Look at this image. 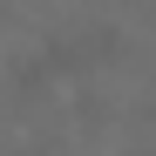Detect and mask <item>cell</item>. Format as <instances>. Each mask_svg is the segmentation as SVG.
I'll list each match as a JSON object with an SVG mask.
<instances>
[{
	"label": "cell",
	"instance_id": "1",
	"mask_svg": "<svg viewBox=\"0 0 156 156\" xmlns=\"http://www.w3.org/2000/svg\"><path fill=\"white\" fill-rule=\"evenodd\" d=\"M115 48H122V34H115V27L55 34V41L41 48V68H48V75H88V68H102V61H115Z\"/></svg>",
	"mask_w": 156,
	"mask_h": 156
}]
</instances>
